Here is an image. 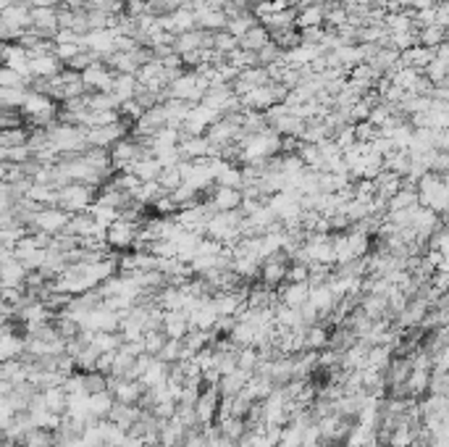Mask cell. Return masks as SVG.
<instances>
[{
	"label": "cell",
	"instance_id": "obj_8",
	"mask_svg": "<svg viewBox=\"0 0 449 447\" xmlns=\"http://www.w3.org/2000/svg\"><path fill=\"white\" fill-rule=\"evenodd\" d=\"M211 211L205 208V203H197L192 208H184V211H176V224L182 226L184 232H194V234H205V224L211 219Z\"/></svg>",
	"mask_w": 449,
	"mask_h": 447
},
{
	"label": "cell",
	"instance_id": "obj_56",
	"mask_svg": "<svg viewBox=\"0 0 449 447\" xmlns=\"http://www.w3.org/2000/svg\"><path fill=\"white\" fill-rule=\"evenodd\" d=\"M428 171H433V174H441V177H447V171H449V153H433Z\"/></svg>",
	"mask_w": 449,
	"mask_h": 447
},
{
	"label": "cell",
	"instance_id": "obj_24",
	"mask_svg": "<svg viewBox=\"0 0 449 447\" xmlns=\"http://www.w3.org/2000/svg\"><path fill=\"white\" fill-rule=\"evenodd\" d=\"M55 445V431L53 429H40L32 426L29 431L21 434L18 447H53Z\"/></svg>",
	"mask_w": 449,
	"mask_h": 447
},
{
	"label": "cell",
	"instance_id": "obj_19",
	"mask_svg": "<svg viewBox=\"0 0 449 447\" xmlns=\"http://www.w3.org/2000/svg\"><path fill=\"white\" fill-rule=\"evenodd\" d=\"M326 339H329V326L326 324H313L303 332V350L310 353H321L326 350Z\"/></svg>",
	"mask_w": 449,
	"mask_h": 447
},
{
	"label": "cell",
	"instance_id": "obj_10",
	"mask_svg": "<svg viewBox=\"0 0 449 447\" xmlns=\"http://www.w3.org/2000/svg\"><path fill=\"white\" fill-rule=\"evenodd\" d=\"M161 329H163V335L168 339H182L189 332V318H187L184 310H163Z\"/></svg>",
	"mask_w": 449,
	"mask_h": 447
},
{
	"label": "cell",
	"instance_id": "obj_44",
	"mask_svg": "<svg viewBox=\"0 0 449 447\" xmlns=\"http://www.w3.org/2000/svg\"><path fill=\"white\" fill-rule=\"evenodd\" d=\"M87 211H90V216H92V219H95L98 224H100L103 229H105V226H110V224H113L116 219H119V211H113V208H108V205L95 203V200H92V205L87 208Z\"/></svg>",
	"mask_w": 449,
	"mask_h": 447
},
{
	"label": "cell",
	"instance_id": "obj_11",
	"mask_svg": "<svg viewBox=\"0 0 449 447\" xmlns=\"http://www.w3.org/2000/svg\"><path fill=\"white\" fill-rule=\"evenodd\" d=\"M105 419L113 424V426H119L121 431H129V426L139 419V408L137 405H127V402H119L113 400L108 408V416Z\"/></svg>",
	"mask_w": 449,
	"mask_h": 447
},
{
	"label": "cell",
	"instance_id": "obj_4",
	"mask_svg": "<svg viewBox=\"0 0 449 447\" xmlns=\"http://www.w3.org/2000/svg\"><path fill=\"white\" fill-rule=\"evenodd\" d=\"M69 216L66 211H61L58 205H47V208H40L29 224V232H45L50 237L55 234H61L66 229V224H69Z\"/></svg>",
	"mask_w": 449,
	"mask_h": 447
},
{
	"label": "cell",
	"instance_id": "obj_33",
	"mask_svg": "<svg viewBox=\"0 0 449 447\" xmlns=\"http://www.w3.org/2000/svg\"><path fill=\"white\" fill-rule=\"evenodd\" d=\"M27 98V87H0V111H18Z\"/></svg>",
	"mask_w": 449,
	"mask_h": 447
},
{
	"label": "cell",
	"instance_id": "obj_13",
	"mask_svg": "<svg viewBox=\"0 0 449 447\" xmlns=\"http://www.w3.org/2000/svg\"><path fill=\"white\" fill-rule=\"evenodd\" d=\"M358 342V337H355V332L349 329L347 324H334L329 326V339H326V347L329 350H334V353H344V350H349V347Z\"/></svg>",
	"mask_w": 449,
	"mask_h": 447
},
{
	"label": "cell",
	"instance_id": "obj_7",
	"mask_svg": "<svg viewBox=\"0 0 449 447\" xmlns=\"http://www.w3.org/2000/svg\"><path fill=\"white\" fill-rule=\"evenodd\" d=\"M221 405V395L216 387H202L200 395H197V402H194V416H197V424L200 426H211L216 421V413H218Z\"/></svg>",
	"mask_w": 449,
	"mask_h": 447
},
{
	"label": "cell",
	"instance_id": "obj_15",
	"mask_svg": "<svg viewBox=\"0 0 449 447\" xmlns=\"http://www.w3.org/2000/svg\"><path fill=\"white\" fill-rule=\"evenodd\" d=\"M368 66H371L378 76H389L397 66H400V53H397L395 47H378L376 56L368 61Z\"/></svg>",
	"mask_w": 449,
	"mask_h": 447
},
{
	"label": "cell",
	"instance_id": "obj_6",
	"mask_svg": "<svg viewBox=\"0 0 449 447\" xmlns=\"http://www.w3.org/2000/svg\"><path fill=\"white\" fill-rule=\"evenodd\" d=\"M82 84H84V93H110L113 71H110L103 61H95V64L87 66L82 71Z\"/></svg>",
	"mask_w": 449,
	"mask_h": 447
},
{
	"label": "cell",
	"instance_id": "obj_42",
	"mask_svg": "<svg viewBox=\"0 0 449 447\" xmlns=\"http://www.w3.org/2000/svg\"><path fill=\"white\" fill-rule=\"evenodd\" d=\"M268 124H266V116L257 111H242V124H239V129L245 132V134H257V132H263Z\"/></svg>",
	"mask_w": 449,
	"mask_h": 447
},
{
	"label": "cell",
	"instance_id": "obj_47",
	"mask_svg": "<svg viewBox=\"0 0 449 447\" xmlns=\"http://www.w3.org/2000/svg\"><path fill=\"white\" fill-rule=\"evenodd\" d=\"M234 47H237V37H234V35H229L226 29H221V32H213V50H216V53L226 56V53H231Z\"/></svg>",
	"mask_w": 449,
	"mask_h": 447
},
{
	"label": "cell",
	"instance_id": "obj_36",
	"mask_svg": "<svg viewBox=\"0 0 449 447\" xmlns=\"http://www.w3.org/2000/svg\"><path fill=\"white\" fill-rule=\"evenodd\" d=\"M92 345L98 347L100 353H116L121 347V335L119 332H92V339H90Z\"/></svg>",
	"mask_w": 449,
	"mask_h": 447
},
{
	"label": "cell",
	"instance_id": "obj_37",
	"mask_svg": "<svg viewBox=\"0 0 449 447\" xmlns=\"http://www.w3.org/2000/svg\"><path fill=\"white\" fill-rule=\"evenodd\" d=\"M441 42H447V29L436 27V24H431V27L418 29V45L428 47V50H433V47H439Z\"/></svg>",
	"mask_w": 449,
	"mask_h": 447
},
{
	"label": "cell",
	"instance_id": "obj_9",
	"mask_svg": "<svg viewBox=\"0 0 449 447\" xmlns=\"http://www.w3.org/2000/svg\"><path fill=\"white\" fill-rule=\"evenodd\" d=\"M239 105L242 111H257V113H266L271 105H276L274 90H271V82L263 84V87H252L247 95L239 98Z\"/></svg>",
	"mask_w": 449,
	"mask_h": 447
},
{
	"label": "cell",
	"instance_id": "obj_41",
	"mask_svg": "<svg viewBox=\"0 0 449 447\" xmlns=\"http://www.w3.org/2000/svg\"><path fill=\"white\" fill-rule=\"evenodd\" d=\"M171 21H174V35H182V32H192V29H197L192 8H187V6L171 11Z\"/></svg>",
	"mask_w": 449,
	"mask_h": 447
},
{
	"label": "cell",
	"instance_id": "obj_28",
	"mask_svg": "<svg viewBox=\"0 0 449 447\" xmlns=\"http://www.w3.org/2000/svg\"><path fill=\"white\" fill-rule=\"evenodd\" d=\"M129 171H132L139 182H156L158 174H161V163H158L153 156H145V158L134 161V163L129 166Z\"/></svg>",
	"mask_w": 449,
	"mask_h": 447
},
{
	"label": "cell",
	"instance_id": "obj_46",
	"mask_svg": "<svg viewBox=\"0 0 449 447\" xmlns=\"http://www.w3.org/2000/svg\"><path fill=\"white\" fill-rule=\"evenodd\" d=\"M165 339L168 337L163 335V329H150L142 335V345H145V353L147 355H158L161 353V347L165 345Z\"/></svg>",
	"mask_w": 449,
	"mask_h": 447
},
{
	"label": "cell",
	"instance_id": "obj_49",
	"mask_svg": "<svg viewBox=\"0 0 449 447\" xmlns=\"http://www.w3.org/2000/svg\"><path fill=\"white\" fill-rule=\"evenodd\" d=\"M300 281H308V263L289 261V266H286L284 284H300Z\"/></svg>",
	"mask_w": 449,
	"mask_h": 447
},
{
	"label": "cell",
	"instance_id": "obj_16",
	"mask_svg": "<svg viewBox=\"0 0 449 447\" xmlns=\"http://www.w3.org/2000/svg\"><path fill=\"white\" fill-rule=\"evenodd\" d=\"M103 64L108 66L113 74H137V58H134V50L132 53H119V50H113L108 56L103 58Z\"/></svg>",
	"mask_w": 449,
	"mask_h": 447
},
{
	"label": "cell",
	"instance_id": "obj_25",
	"mask_svg": "<svg viewBox=\"0 0 449 447\" xmlns=\"http://www.w3.org/2000/svg\"><path fill=\"white\" fill-rule=\"evenodd\" d=\"M418 205V192L415 187H400L395 195L386 200V211H413Z\"/></svg>",
	"mask_w": 449,
	"mask_h": 447
},
{
	"label": "cell",
	"instance_id": "obj_1",
	"mask_svg": "<svg viewBox=\"0 0 449 447\" xmlns=\"http://www.w3.org/2000/svg\"><path fill=\"white\" fill-rule=\"evenodd\" d=\"M415 192H418V205L431 208L433 214L447 219V205H449V187L447 177L426 171L418 182H415Z\"/></svg>",
	"mask_w": 449,
	"mask_h": 447
},
{
	"label": "cell",
	"instance_id": "obj_54",
	"mask_svg": "<svg viewBox=\"0 0 449 447\" xmlns=\"http://www.w3.org/2000/svg\"><path fill=\"white\" fill-rule=\"evenodd\" d=\"M6 150H8V156H6L8 163H27V161H32V150H29L27 145H16V148H6Z\"/></svg>",
	"mask_w": 449,
	"mask_h": 447
},
{
	"label": "cell",
	"instance_id": "obj_35",
	"mask_svg": "<svg viewBox=\"0 0 449 447\" xmlns=\"http://www.w3.org/2000/svg\"><path fill=\"white\" fill-rule=\"evenodd\" d=\"M161 195H163V190L158 187V182H142V185H139L137 190H134V192H132L129 197H132L134 203L142 205V208H150V205L156 203Z\"/></svg>",
	"mask_w": 449,
	"mask_h": 447
},
{
	"label": "cell",
	"instance_id": "obj_57",
	"mask_svg": "<svg viewBox=\"0 0 449 447\" xmlns=\"http://www.w3.org/2000/svg\"><path fill=\"white\" fill-rule=\"evenodd\" d=\"M221 252H223V245L211 240V237H202L197 245V255H221Z\"/></svg>",
	"mask_w": 449,
	"mask_h": 447
},
{
	"label": "cell",
	"instance_id": "obj_20",
	"mask_svg": "<svg viewBox=\"0 0 449 447\" xmlns=\"http://www.w3.org/2000/svg\"><path fill=\"white\" fill-rule=\"evenodd\" d=\"M271 42V35H268V29H263L260 24H255L252 29H247L242 37L237 40V47L239 50H247V53H257L263 45Z\"/></svg>",
	"mask_w": 449,
	"mask_h": 447
},
{
	"label": "cell",
	"instance_id": "obj_58",
	"mask_svg": "<svg viewBox=\"0 0 449 447\" xmlns=\"http://www.w3.org/2000/svg\"><path fill=\"white\" fill-rule=\"evenodd\" d=\"M263 200H247V197H242V203H239V214L245 216V219H247V216H252V214H257V211H260V208H263Z\"/></svg>",
	"mask_w": 449,
	"mask_h": 447
},
{
	"label": "cell",
	"instance_id": "obj_39",
	"mask_svg": "<svg viewBox=\"0 0 449 447\" xmlns=\"http://www.w3.org/2000/svg\"><path fill=\"white\" fill-rule=\"evenodd\" d=\"M158 187L163 190L165 195H171L174 192L176 187L182 185L184 179H182V171H179V163L176 166H165V168H161V174H158Z\"/></svg>",
	"mask_w": 449,
	"mask_h": 447
},
{
	"label": "cell",
	"instance_id": "obj_29",
	"mask_svg": "<svg viewBox=\"0 0 449 447\" xmlns=\"http://www.w3.org/2000/svg\"><path fill=\"white\" fill-rule=\"evenodd\" d=\"M255 24H257V19H255V13H252V11H239L237 16H229V19H226V27L223 29L239 40L245 32H247V29L255 27Z\"/></svg>",
	"mask_w": 449,
	"mask_h": 447
},
{
	"label": "cell",
	"instance_id": "obj_14",
	"mask_svg": "<svg viewBox=\"0 0 449 447\" xmlns=\"http://www.w3.org/2000/svg\"><path fill=\"white\" fill-rule=\"evenodd\" d=\"M208 140L205 137H179L176 150H179V158L182 161H197L208 158Z\"/></svg>",
	"mask_w": 449,
	"mask_h": 447
},
{
	"label": "cell",
	"instance_id": "obj_40",
	"mask_svg": "<svg viewBox=\"0 0 449 447\" xmlns=\"http://www.w3.org/2000/svg\"><path fill=\"white\" fill-rule=\"evenodd\" d=\"M216 426H218L221 434L226 439H231V442H239V439L247 434L245 419H221V421H216Z\"/></svg>",
	"mask_w": 449,
	"mask_h": 447
},
{
	"label": "cell",
	"instance_id": "obj_21",
	"mask_svg": "<svg viewBox=\"0 0 449 447\" xmlns=\"http://www.w3.org/2000/svg\"><path fill=\"white\" fill-rule=\"evenodd\" d=\"M64 69V64L55 56H35L29 58V71L32 76H42V79H53L58 71Z\"/></svg>",
	"mask_w": 449,
	"mask_h": 447
},
{
	"label": "cell",
	"instance_id": "obj_53",
	"mask_svg": "<svg viewBox=\"0 0 449 447\" xmlns=\"http://www.w3.org/2000/svg\"><path fill=\"white\" fill-rule=\"evenodd\" d=\"M352 127H355V140L358 142H371L373 137H378V129L371 122H358Z\"/></svg>",
	"mask_w": 449,
	"mask_h": 447
},
{
	"label": "cell",
	"instance_id": "obj_5",
	"mask_svg": "<svg viewBox=\"0 0 449 447\" xmlns=\"http://www.w3.org/2000/svg\"><path fill=\"white\" fill-rule=\"evenodd\" d=\"M137 229L139 224L116 219L110 226H105V245H108V250H132L134 240H137Z\"/></svg>",
	"mask_w": 449,
	"mask_h": 447
},
{
	"label": "cell",
	"instance_id": "obj_38",
	"mask_svg": "<svg viewBox=\"0 0 449 447\" xmlns=\"http://www.w3.org/2000/svg\"><path fill=\"white\" fill-rule=\"evenodd\" d=\"M271 42H274L281 53H286V50H292V47H297L303 40H300V32L294 27H286V29H279V32H271Z\"/></svg>",
	"mask_w": 449,
	"mask_h": 447
},
{
	"label": "cell",
	"instance_id": "obj_23",
	"mask_svg": "<svg viewBox=\"0 0 449 447\" xmlns=\"http://www.w3.org/2000/svg\"><path fill=\"white\" fill-rule=\"evenodd\" d=\"M431 58H433V50H428V47H423V45H413V47H407V50L400 53V64L423 71V69L428 66Z\"/></svg>",
	"mask_w": 449,
	"mask_h": 447
},
{
	"label": "cell",
	"instance_id": "obj_51",
	"mask_svg": "<svg viewBox=\"0 0 449 447\" xmlns=\"http://www.w3.org/2000/svg\"><path fill=\"white\" fill-rule=\"evenodd\" d=\"M153 208V214L156 216H176V205H174V200H171V195H161L156 200V203L150 205Z\"/></svg>",
	"mask_w": 449,
	"mask_h": 447
},
{
	"label": "cell",
	"instance_id": "obj_22",
	"mask_svg": "<svg viewBox=\"0 0 449 447\" xmlns=\"http://www.w3.org/2000/svg\"><path fill=\"white\" fill-rule=\"evenodd\" d=\"M308 27H323V6H318V3H308L303 8H297L294 29H308Z\"/></svg>",
	"mask_w": 449,
	"mask_h": 447
},
{
	"label": "cell",
	"instance_id": "obj_12",
	"mask_svg": "<svg viewBox=\"0 0 449 447\" xmlns=\"http://www.w3.org/2000/svg\"><path fill=\"white\" fill-rule=\"evenodd\" d=\"M308 292H310V284H308V281H300V284H281V287H276V300L286 308H300L303 303H308Z\"/></svg>",
	"mask_w": 449,
	"mask_h": 447
},
{
	"label": "cell",
	"instance_id": "obj_43",
	"mask_svg": "<svg viewBox=\"0 0 449 447\" xmlns=\"http://www.w3.org/2000/svg\"><path fill=\"white\" fill-rule=\"evenodd\" d=\"M257 364H260V355H257L255 347H252V345L239 347V353H237V368H239V371L252 373Z\"/></svg>",
	"mask_w": 449,
	"mask_h": 447
},
{
	"label": "cell",
	"instance_id": "obj_2",
	"mask_svg": "<svg viewBox=\"0 0 449 447\" xmlns=\"http://www.w3.org/2000/svg\"><path fill=\"white\" fill-rule=\"evenodd\" d=\"M95 195H98V190L79 185V182H71V185L58 187V208L66 211V214H82L92 205Z\"/></svg>",
	"mask_w": 449,
	"mask_h": 447
},
{
	"label": "cell",
	"instance_id": "obj_18",
	"mask_svg": "<svg viewBox=\"0 0 449 447\" xmlns=\"http://www.w3.org/2000/svg\"><path fill=\"white\" fill-rule=\"evenodd\" d=\"M371 182H373L376 197H381V200H389V197L395 195L397 190L402 187V177H397V174H392V171H384V168H381Z\"/></svg>",
	"mask_w": 449,
	"mask_h": 447
},
{
	"label": "cell",
	"instance_id": "obj_27",
	"mask_svg": "<svg viewBox=\"0 0 449 447\" xmlns=\"http://www.w3.org/2000/svg\"><path fill=\"white\" fill-rule=\"evenodd\" d=\"M139 84L134 79V74H113V84H110V93L116 95L121 103L124 100H132L134 95H137Z\"/></svg>",
	"mask_w": 449,
	"mask_h": 447
},
{
	"label": "cell",
	"instance_id": "obj_50",
	"mask_svg": "<svg viewBox=\"0 0 449 447\" xmlns=\"http://www.w3.org/2000/svg\"><path fill=\"white\" fill-rule=\"evenodd\" d=\"M331 140H334V145H337L339 150L352 148V145L358 142V140H355V127H352V124H344L342 129L334 132V137H331Z\"/></svg>",
	"mask_w": 449,
	"mask_h": 447
},
{
	"label": "cell",
	"instance_id": "obj_31",
	"mask_svg": "<svg viewBox=\"0 0 449 447\" xmlns=\"http://www.w3.org/2000/svg\"><path fill=\"white\" fill-rule=\"evenodd\" d=\"M27 197L29 200H35L37 205H42V208H47V205H58V190H55L53 185H37V182H32L27 190Z\"/></svg>",
	"mask_w": 449,
	"mask_h": 447
},
{
	"label": "cell",
	"instance_id": "obj_55",
	"mask_svg": "<svg viewBox=\"0 0 449 447\" xmlns=\"http://www.w3.org/2000/svg\"><path fill=\"white\" fill-rule=\"evenodd\" d=\"M0 87H27V84H24V79H21L16 71L0 66Z\"/></svg>",
	"mask_w": 449,
	"mask_h": 447
},
{
	"label": "cell",
	"instance_id": "obj_26",
	"mask_svg": "<svg viewBox=\"0 0 449 447\" xmlns=\"http://www.w3.org/2000/svg\"><path fill=\"white\" fill-rule=\"evenodd\" d=\"M29 6L27 3H21V0H18V3H11L8 8L3 11V13H0V16H3V19L8 21L11 27H16V29H29L32 27V16H29Z\"/></svg>",
	"mask_w": 449,
	"mask_h": 447
},
{
	"label": "cell",
	"instance_id": "obj_48",
	"mask_svg": "<svg viewBox=\"0 0 449 447\" xmlns=\"http://www.w3.org/2000/svg\"><path fill=\"white\" fill-rule=\"evenodd\" d=\"M281 58H284V53H281V50H279V47H276L274 42H268V45H263V47H260V50L255 53V64L266 69V66L276 64V61H281Z\"/></svg>",
	"mask_w": 449,
	"mask_h": 447
},
{
	"label": "cell",
	"instance_id": "obj_60",
	"mask_svg": "<svg viewBox=\"0 0 449 447\" xmlns=\"http://www.w3.org/2000/svg\"><path fill=\"white\" fill-rule=\"evenodd\" d=\"M161 64H163V69H184V66H182V56H176V53L165 56Z\"/></svg>",
	"mask_w": 449,
	"mask_h": 447
},
{
	"label": "cell",
	"instance_id": "obj_59",
	"mask_svg": "<svg viewBox=\"0 0 449 447\" xmlns=\"http://www.w3.org/2000/svg\"><path fill=\"white\" fill-rule=\"evenodd\" d=\"M55 45H64V42H79V35H74L71 29H58L53 35Z\"/></svg>",
	"mask_w": 449,
	"mask_h": 447
},
{
	"label": "cell",
	"instance_id": "obj_45",
	"mask_svg": "<svg viewBox=\"0 0 449 447\" xmlns=\"http://www.w3.org/2000/svg\"><path fill=\"white\" fill-rule=\"evenodd\" d=\"M82 387H84V395H98V392H108V390H105V373H100V371H84L82 373Z\"/></svg>",
	"mask_w": 449,
	"mask_h": 447
},
{
	"label": "cell",
	"instance_id": "obj_30",
	"mask_svg": "<svg viewBox=\"0 0 449 447\" xmlns=\"http://www.w3.org/2000/svg\"><path fill=\"white\" fill-rule=\"evenodd\" d=\"M381 166H384V171H392L397 177H404L407 168H410V153H407V150H392L389 156L381 158Z\"/></svg>",
	"mask_w": 449,
	"mask_h": 447
},
{
	"label": "cell",
	"instance_id": "obj_34",
	"mask_svg": "<svg viewBox=\"0 0 449 447\" xmlns=\"http://www.w3.org/2000/svg\"><path fill=\"white\" fill-rule=\"evenodd\" d=\"M119 105L113 93H87V111H119Z\"/></svg>",
	"mask_w": 449,
	"mask_h": 447
},
{
	"label": "cell",
	"instance_id": "obj_32",
	"mask_svg": "<svg viewBox=\"0 0 449 447\" xmlns=\"http://www.w3.org/2000/svg\"><path fill=\"white\" fill-rule=\"evenodd\" d=\"M42 400H45V408L55 416H64L66 405H69V395L64 392V387H50V390H42Z\"/></svg>",
	"mask_w": 449,
	"mask_h": 447
},
{
	"label": "cell",
	"instance_id": "obj_17",
	"mask_svg": "<svg viewBox=\"0 0 449 447\" xmlns=\"http://www.w3.org/2000/svg\"><path fill=\"white\" fill-rule=\"evenodd\" d=\"M247 379H250V373L234 368V371H229V373H221V379H218V384H216V390H218L221 397H231V395H239V392L245 390Z\"/></svg>",
	"mask_w": 449,
	"mask_h": 447
},
{
	"label": "cell",
	"instance_id": "obj_3",
	"mask_svg": "<svg viewBox=\"0 0 449 447\" xmlns=\"http://www.w3.org/2000/svg\"><path fill=\"white\" fill-rule=\"evenodd\" d=\"M286 266H289V255L284 250H276L266 258H260V269H257V281L266 287L276 289L284 284Z\"/></svg>",
	"mask_w": 449,
	"mask_h": 447
},
{
	"label": "cell",
	"instance_id": "obj_52",
	"mask_svg": "<svg viewBox=\"0 0 449 447\" xmlns=\"http://www.w3.org/2000/svg\"><path fill=\"white\" fill-rule=\"evenodd\" d=\"M82 47H79V42H64V45H55V50H53V56L61 61V64H69L76 53H79Z\"/></svg>",
	"mask_w": 449,
	"mask_h": 447
}]
</instances>
